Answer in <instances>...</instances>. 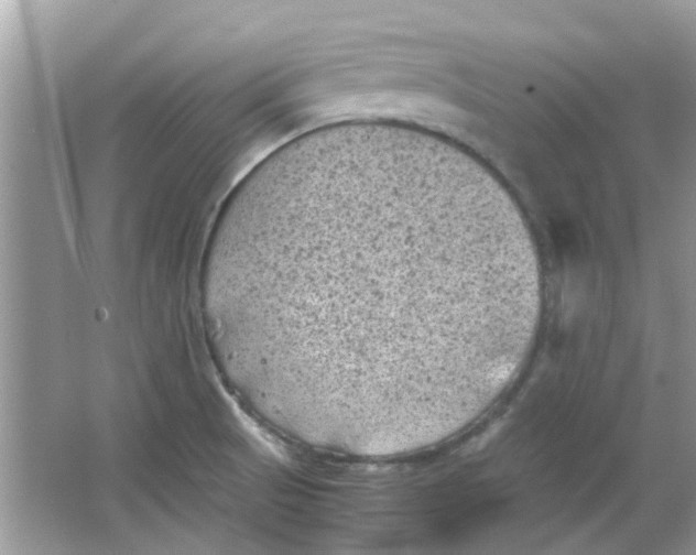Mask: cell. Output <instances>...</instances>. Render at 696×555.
<instances>
[{
  "label": "cell",
  "instance_id": "6da1fadb",
  "mask_svg": "<svg viewBox=\"0 0 696 555\" xmlns=\"http://www.w3.org/2000/svg\"><path fill=\"white\" fill-rule=\"evenodd\" d=\"M541 285L503 185L443 140L387 124L326 131L258 164L199 272L259 401L378 442L432 434L499 393Z\"/></svg>",
  "mask_w": 696,
  "mask_h": 555
}]
</instances>
